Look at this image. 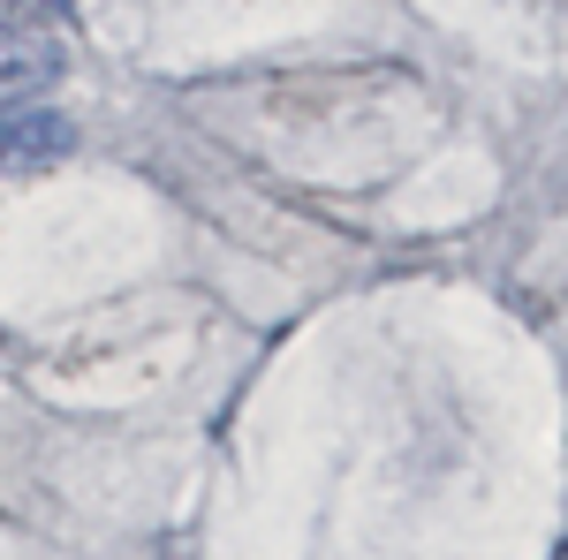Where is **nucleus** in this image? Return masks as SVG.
Listing matches in <instances>:
<instances>
[{
    "mask_svg": "<svg viewBox=\"0 0 568 560\" xmlns=\"http://www.w3.org/2000/svg\"><path fill=\"white\" fill-rule=\"evenodd\" d=\"M69 144H77L69 114H53V106H0V167L39 174V167H53Z\"/></svg>",
    "mask_w": 568,
    "mask_h": 560,
    "instance_id": "1",
    "label": "nucleus"
},
{
    "mask_svg": "<svg viewBox=\"0 0 568 560\" xmlns=\"http://www.w3.org/2000/svg\"><path fill=\"white\" fill-rule=\"evenodd\" d=\"M61 77V39L31 31V23H0V99L16 91H39Z\"/></svg>",
    "mask_w": 568,
    "mask_h": 560,
    "instance_id": "2",
    "label": "nucleus"
},
{
    "mask_svg": "<svg viewBox=\"0 0 568 560\" xmlns=\"http://www.w3.org/2000/svg\"><path fill=\"white\" fill-rule=\"evenodd\" d=\"M16 8H39V16H53V8H69V0H16Z\"/></svg>",
    "mask_w": 568,
    "mask_h": 560,
    "instance_id": "3",
    "label": "nucleus"
}]
</instances>
